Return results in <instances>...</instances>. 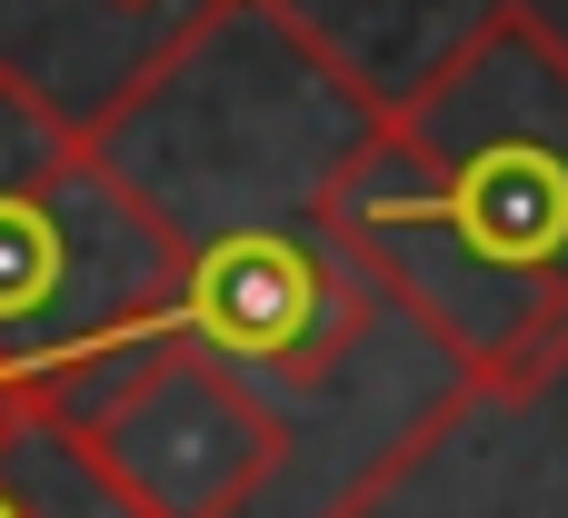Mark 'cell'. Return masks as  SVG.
<instances>
[{"label":"cell","mask_w":568,"mask_h":518,"mask_svg":"<svg viewBox=\"0 0 568 518\" xmlns=\"http://www.w3.org/2000/svg\"><path fill=\"white\" fill-rule=\"evenodd\" d=\"M320 230L479 409L539 399L568 369V30L489 0L320 180Z\"/></svg>","instance_id":"1"},{"label":"cell","mask_w":568,"mask_h":518,"mask_svg":"<svg viewBox=\"0 0 568 518\" xmlns=\"http://www.w3.org/2000/svg\"><path fill=\"white\" fill-rule=\"evenodd\" d=\"M379 100L300 0H200L80 130L180 250L230 220H310Z\"/></svg>","instance_id":"2"},{"label":"cell","mask_w":568,"mask_h":518,"mask_svg":"<svg viewBox=\"0 0 568 518\" xmlns=\"http://www.w3.org/2000/svg\"><path fill=\"white\" fill-rule=\"evenodd\" d=\"M180 250L110 180L90 130L20 70H0V379L30 429L90 389L120 349L170 329Z\"/></svg>","instance_id":"3"},{"label":"cell","mask_w":568,"mask_h":518,"mask_svg":"<svg viewBox=\"0 0 568 518\" xmlns=\"http://www.w3.org/2000/svg\"><path fill=\"white\" fill-rule=\"evenodd\" d=\"M120 518H369L329 459L200 339L150 329L40 419Z\"/></svg>","instance_id":"4"},{"label":"cell","mask_w":568,"mask_h":518,"mask_svg":"<svg viewBox=\"0 0 568 518\" xmlns=\"http://www.w3.org/2000/svg\"><path fill=\"white\" fill-rule=\"evenodd\" d=\"M20 429H30V409H20V389H10V379H0V449H10V439H20Z\"/></svg>","instance_id":"5"},{"label":"cell","mask_w":568,"mask_h":518,"mask_svg":"<svg viewBox=\"0 0 568 518\" xmlns=\"http://www.w3.org/2000/svg\"><path fill=\"white\" fill-rule=\"evenodd\" d=\"M0 518H40V509H30V499H20V489H10V479H0Z\"/></svg>","instance_id":"6"},{"label":"cell","mask_w":568,"mask_h":518,"mask_svg":"<svg viewBox=\"0 0 568 518\" xmlns=\"http://www.w3.org/2000/svg\"><path fill=\"white\" fill-rule=\"evenodd\" d=\"M120 10H160V0H120Z\"/></svg>","instance_id":"7"}]
</instances>
